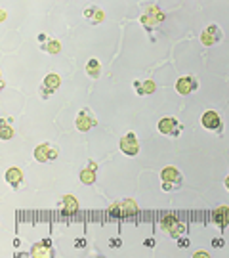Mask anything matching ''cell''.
<instances>
[{"label": "cell", "mask_w": 229, "mask_h": 258, "mask_svg": "<svg viewBox=\"0 0 229 258\" xmlns=\"http://www.w3.org/2000/svg\"><path fill=\"white\" fill-rule=\"evenodd\" d=\"M84 16H86V18H92V23H98V21H101V18H103V14H101L98 8L86 10V12H84Z\"/></svg>", "instance_id": "obj_22"}, {"label": "cell", "mask_w": 229, "mask_h": 258, "mask_svg": "<svg viewBox=\"0 0 229 258\" xmlns=\"http://www.w3.org/2000/svg\"><path fill=\"white\" fill-rule=\"evenodd\" d=\"M109 247H113V249H117V247H122V239H119V237L111 239L109 241Z\"/></svg>", "instance_id": "obj_24"}, {"label": "cell", "mask_w": 229, "mask_h": 258, "mask_svg": "<svg viewBox=\"0 0 229 258\" xmlns=\"http://www.w3.org/2000/svg\"><path fill=\"white\" fill-rule=\"evenodd\" d=\"M221 40H223V33H221V29L218 25H208L201 33V42L204 46H216V44H220Z\"/></svg>", "instance_id": "obj_7"}, {"label": "cell", "mask_w": 229, "mask_h": 258, "mask_svg": "<svg viewBox=\"0 0 229 258\" xmlns=\"http://www.w3.org/2000/svg\"><path fill=\"white\" fill-rule=\"evenodd\" d=\"M42 50H46L48 54H57V52L61 50V42L55 40V38H50L46 44H42Z\"/></svg>", "instance_id": "obj_21"}, {"label": "cell", "mask_w": 229, "mask_h": 258, "mask_svg": "<svg viewBox=\"0 0 229 258\" xmlns=\"http://www.w3.org/2000/svg\"><path fill=\"white\" fill-rule=\"evenodd\" d=\"M57 209L63 212V214H73L79 209V201L74 197H71V195H65V197H61L57 201Z\"/></svg>", "instance_id": "obj_13"}, {"label": "cell", "mask_w": 229, "mask_h": 258, "mask_svg": "<svg viewBox=\"0 0 229 258\" xmlns=\"http://www.w3.org/2000/svg\"><path fill=\"white\" fill-rule=\"evenodd\" d=\"M161 180H163V189L165 191H178L183 184L182 172L174 166H166L165 170L161 172Z\"/></svg>", "instance_id": "obj_1"}, {"label": "cell", "mask_w": 229, "mask_h": 258, "mask_svg": "<svg viewBox=\"0 0 229 258\" xmlns=\"http://www.w3.org/2000/svg\"><path fill=\"white\" fill-rule=\"evenodd\" d=\"M212 220L218 228H225L229 224V207H218L216 211L212 212Z\"/></svg>", "instance_id": "obj_15"}, {"label": "cell", "mask_w": 229, "mask_h": 258, "mask_svg": "<svg viewBox=\"0 0 229 258\" xmlns=\"http://www.w3.org/2000/svg\"><path fill=\"white\" fill-rule=\"evenodd\" d=\"M202 126L206 130H210V132H216V134H221V128H223V122H221L220 115L216 113V111H204L202 113Z\"/></svg>", "instance_id": "obj_9"}, {"label": "cell", "mask_w": 229, "mask_h": 258, "mask_svg": "<svg viewBox=\"0 0 229 258\" xmlns=\"http://www.w3.org/2000/svg\"><path fill=\"white\" fill-rule=\"evenodd\" d=\"M183 126L174 119V117H165V119L159 120V132L165 134V136H170V138H176L182 134Z\"/></svg>", "instance_id": "obj_6"}, {"label": "cell", "mask_w": 229, "mask_h": 258, "mask_svg": "<svg viewBox=\"0 0 229 258\" xmlns=\"http://www.w3.org/2000/svg\"><path fill=\"white\" fill-rule=\"evenodd\" d=\"M59 84H61L59 75H55V73L46 75L44 81H42V86H40V90H38L40 98H42V100H48V98H50V94L55 92V90L59 88Z\"/></svg>", "instance_id": "obj_10"}, {"label": "cell", "mask_w": 229, "mask_h": 258, "mask_svg": "<svg viewBox=\"0 0 229 258\" xmlns=\"http://www.w3.org/2000/svg\"><path fill=\"white\" fill-rule=\"evenodd\" d=\"M57 157V149L52 146V144H40L35 149V159L38 163H50Z\"/></svg>", "instance_id": "obj_12"}, {"label": "cell", "mask_w": 229, "mask_h": 258, "mask_svg": "<svg viewBox=\"0 0 229 258\" xmlns=\"http://www.w3.org/2000/svg\"><path fill=\"white\" fill-rule=\"evenodd\" d=\"M225 187H227V191H229V174H227V178H225Z\"/></svg>", "instance_id": "obj_29"}, {"label": "cell", "mask_w": 229, "mask_h": 258, "mask_svg": "<svg viewBox=\"0 0 229 258\" xmlns=\"http://www.w3.org/2000/svg\"><path fill=\"white\" fill-rule=\"evenodd\" d=\"M137 212V205L130 199H122V201H115L109 207L111 216H117V218H124V216H134Z\"/></svg>", "instance_id": "obj_4"}, {"label": "cell", "mask_w": 229, "mask_h": 258, "mask_svg": "<svg viewBox=\"0 0 229 258\" xmlns=\"http://www.w3.org/2000/svg\"><path fill=\"white\" fill-rule=\"evenodd\" d=\"M161 228H163V231H166L168 235H172V237H182L183 231H185V224H183L182 220H178L176 216H172V214H168V216H163L161 218Z\"/></svg>", "instance_id": "obj_5"}, {"label": "cell", "mask_w": 229, "mask_h": 258, "mask_svg": "<svg viewBox=\"0 0 229 258\" xmlns=\"http://www.w3.org/2000/svg\"><path fill=\"white\" fill-rule=\"evenodd\" d=\"M178 247H180V249H185V247H189V239H187V237H178Z\"/></svg>", "instance_id": "obj_23"}, {"label": "cell", "mask_w": 229, "mask_h": 258, "mask_svg": "<svg viewBox=\"0 0 229 258\" xmlns=\"http://www.w3.org/2000/svg\"><path fill=\"white\" fill-rule=\"evenodd\" d=\"M14 134H16V130L10 126L8 120L2 119V122H0V138H2V140H10V138H14Z\"/></svg>", "instance_id": "obj_20"}, {"label": "cell", "mask_w": 229, "mask_h": 258, "mask_svg": "<svg viewBox=\"0 0 229 258\" xmlns=\"http://www.w3.org/2000/svg\"><path fill=\"white\" fill-rule=\"evenodd\" d=\"M6 182H8L14 189H19L23 185V172L19 168H10L6 172Z\"/></svg>", "instance_id": "obj_17"}, {"label": "cell", "mask_w": 229, "mask_h": 258, "mask_svg": "<svg viewBox=\"0 0 229 258\" xmlns=\"http://www.w3.org/2000/svg\"><path fill=\"white\" fill-rule=\"evenodd\" d=\"M176 90H178L180 96H189L195 90H199V81L195 77H182L176 83Z\"/></svg>", "instance_id": "obj_11"}, {"label": "cell", "mask_w": 229, "mask_h": 258, "mask_svg": "<svg viewBox=\"0 0 229 258\" xmlns=\"http://www.w3.org/2000/svg\"><path fill=\"white\" fill-rule=\"evenodd\" d=\"M86 75L90 77V79H100L101 77V63L98 59H90L88 63H86Z\"/></svg>", "instance_id": "obj_19"}, {"label": "cell", "mask_w": 229, "mask_h": 258, "mask_svg": "<svg viewBox=\"0 0 229 258\" xmlns=\"http://www.w3.org/2000/svg\"><path fill=\"white\" fill-rule=\"evenodd\" d=\"M31 256H52V241L42 239L40 243L31 247Z\"/></svg>", "instance_id": "obj_14"}, {"label": "cell", "mask_w": 229, "mask_h": 258, "mask_svg": "<svg viewBox=\"0 0 229 258\" xmlns=\"http://www.w3.org/2000/svg\"><path fill=\"white\" fill-rule=\"evenodd\" d=\"M74 247H77V249H84V247H86V239H84V237L77 239L74 241Z\"/></svg>", "instance_id": "obj_25"}, {"label": "cell", "mask_w": 229, "mask_h": 258, "mask_svg": "<svg viewBox=\"0 0 229 258\" xmlns=\"http://www.w3.org/2000/svg\"><path fill=\"white\" fill-rule=\"evenodd\" d=\"M155 245H157V241H155V239H151V237L143 241V247H155Z\"/></svg>", "instance_id": "obj_28"}, {"label": "cell", "mask_w": 229, "mask_h": 258, "mask_svg": "<svg viewBox=\"0 0 229 258\" xmlns=\"http://www.w3.org/2000/svg\"><path fill=\"white\" fill-rule=\"evenodd\" d=\"M134 90L139 96H147V94H153L157 90V84L153 81H134Z\"/></svg>", "instance_id": "obj_18"}, {"label": "cell", "mask_w": 229, "mask_h": 258, "mask_svg": "<svg viewBox=\"0 0 229 258\" xmlns=\"http://www.w3.org/2000/svg\"><path fill=\"white\" fill-rule=\"evenodd\" d=\"M74 126H77V130H81V132H88V130H92L94 126H98L96 113H94L90 107H83V109L79 111L77 119H74Z\"/></svg>", "instance_id": "obj_3"}, {"label": "cell", "mask_w": 229, "mask_h": 258, "mask_svg": "<svg viewBox=\"0 0 229 258\" xmlns=\"http://www.w3.org/2000/svg\"><path fill=\"white\" fill-rule=\"evenodd\" d=\"M163 18H165V16L159 12V8H157V6H149V8H145V12L141 14L139 21L143 23V27L147 29V33L151 35V40H155V38H153V31L161 25Z\"/></svg>", "instance_id": "obj_2"}, {"label": "cell", "mask_w": 229, "mask_h": 258, "mask_svg": "<svg viewBox=\"0 0 229 258\" xmlns=\"http://www.w3.org/2000/svg\"><path fill=\"white\" fill-rule=\"evenodd\" d=\"M225 245V241L223 239H212V247H216V249H220V247H223Z\"/></svg>", "instance_id": "obj_26"}, {"label": "cell", "mask_w": 229, "mask_h": 258, "mask_svg": "<svg viewBox=\"0 0 229 258\" xmlns=\"http://www.w3.org/2000/svg\"><path fill=\"white\" fill-rule=\"evenodd\" d=\"M119 148L124 155H130V157L137 155V153H139V142H137V136L134 134V132L124 134L119 142Z\"/></svg>", "instance_id": "obj_8"}, {"label": "cell", "mask_w": 229, "mask_h": 258, "mask_svg": "<svg viewBox=\"0 0 229 258\" xmlns=\"http://www.w3.org/2000/svg\"><path fill=\"white\" fill-rule=\"evenodd\" d=\"M96 170H98V165L90 161V163H88V166L81 170V182H83V184H86V185L96 184Z\"/></svg>", "instance_id": "obj_16"}, {"label": "cell", "mask_w": 229, "mask_h": 258, "mask_svg": "<svg viewBox=\"0 0 229 258\" xmlns=\"http://www.w3.org/2000/svg\"><path fill=\"white\" fill-rule=\"evenodd\" d=\"M193 256H195V258H199V256L208 258V256H210V254H208V252H204V250H197V252H193Z\"/></svg>", "instance_id": "obj_27"}]
</instances>
